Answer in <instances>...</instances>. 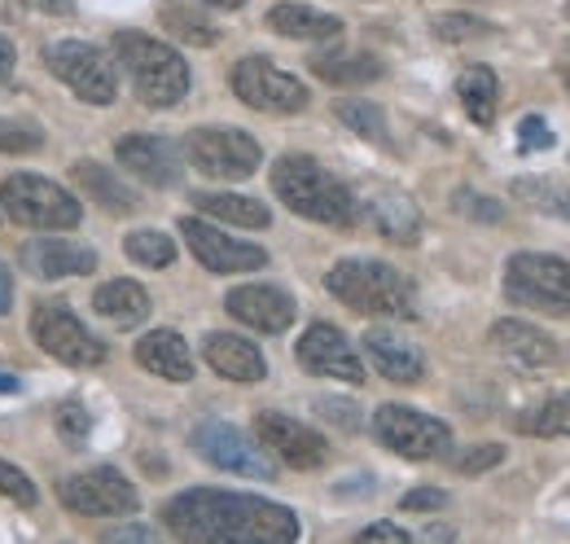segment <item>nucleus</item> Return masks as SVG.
Masks as SVG:
<instances>
[{
  "instance_id": "37998d69",
  "label": "nucleus",
  "mask_w": 570,
  "mask_h": 544,
  "mask_svg": "<svg viewBox=\"0 0 570 544\" xmlns=\"http://www.w3.org/2000/svg\"><path fill=\"white\" fill-rule=\"evenodd\" d=\"M352 544H413V536L395 523H368Z\"/></svg>"
},
{
  "instance_id": "393cba45",
  "label": "nucleus",
  "mask_w": 570,
  "mask_h": 544,
  "mask_svg": "<svg viewBox=\"0 0 570 544\" xmlns=\"http://www.w3.org/2000/svg\"><path fill=\"white\" fill-rule=\"evenodd\" d=\"M71 176H75V185L101 206V211H110V215H132V211H141V194H137L132 185H124V176H115L110 167H101V163H92V158H79L71 167Z\"/></svg>"
},
{
  "instance_id": "6e6552de",
  "label": "nucleus",
  "mask_w": 570,
  "mask_h": 544,
  "mask_svg": "<svg viewBox=\"0 0 570 544\" xmlns=\"http://www.w3.org/2000/svg\"><path fill=\"white\" fill-rule=\"evenodd\" d=\"M185 158L212 181H246L259 172L264 149L242 128H194L185 136Z\"/></svg>"
},
{
  "instance_id": "412c9836",
  "label": "nucleus",
  "mask_w": 570,
  "mask_h": 544,
  "mask_svg": "<svg viewBox=\"0 0 570 544\" xmlns=\"http://www.w3.org/2000/svg\"><path fill=\"white\" fill-rule=\"evenodd\" d=\"M364 351H368V360H373V369L382 373V378H391V382H422L426 378V356H422V347H413V342L404 339V334H395V330H368L364 334Z\"/></svg>"
},
{
  "instance_id": "7ed1b4c3",
  "label": "nucleus",
  "mask_w": 570,
  "mask_h": 544,
  "mask_svg": "<svg viewBox=\"0 0 570 544\" xmlns=\"http://www.w3.org/2000/svg\"><path fill=\"white\" fill-rule=\"evenodd\" d=\"M325 290L364 317H417V290L400 269L382 260H343L325 272Z\"/></svg>"
},
{
  "instance_id": "0eeeda50",
  "label": "nucleus",
  "mask_w": 570,
  "mask_h": 544,
  "mask_svg": "<svg viewBox=\"0 0 570 544\" xmlns=\"http://www.w3.org/2000/svg\"><path fill=\"white\" fill-rule=\"evenodd\" d=\"M373 439L382 448H391L395 457H404V462H439V457L452 453L448 421L404 405H382L373 412Z\"/></svg>"
},
{
  "instance_id": "c9c22d12",
  "label": "nucleus",
  "mask_w": 570,
  "mask_h": 544,
  "mask_svg": "<svg viewBox=\"0 0 570 544\" xmlns=\"http://www.w3.org/2000/svg\"><path fill=\"white\" fill-rule=\"evenodd\" d=\"M497 27L492 22H483V18H474V13H439L434 18V36L439 40H479V36H492Z\"/></svg>"
},
{
  "instance_id": "f8f14e48",
  "label": "nucleus",
  "mask_w": 570,
  "mask_h": 544,
  "mask_svg": "<svg viewBox=\"0 0 570 544\" xmlns=\"http://www.w3.org/2000/svg\"><path fill=\"white\" fill-rule=\"evenodd\" d=\"M58 496H62V505L71 514H79V518H124V514H137L141 509V492L119 475V470H110V466L62 478Z\"/></svg>"
},
{
  "instance_id": "7c9ffc66",
  "label": "nucleus",
  "mask_w": 570,
  "mask_h": 544,
  "mask_svg": "<svg viewBox=\"0 0 570 544\" xmlns=\"http://www.w3.org/2000/svg\"><path fill=\"white\" fill-rule=\"evenodd\" d=\"M194 206L224 220V224H242V229H268L273 224L268 206L255 203V198H242V194H194Z\"/></svg>"
},
{
  "instance_id": "ea45409f",
  "label": "nucleus",
  "mask_w": 570,
  "mask_h": 544,
  "mask_svg": "<svg viewBox=\"0 0 570 544\" xmlns=\"http://www.w3.org/2000/svg\"><path fill=\"white\" fill-rule=\"evenodd\" d=\"M558 136H553V128L540 119V115H527L522 124H518V149L522 154H540V149H549Z\"/></svg>"
},
{
  "instance_id": "603ef678",
  "label": "nucleus",
  "mask_w": 570,
  "mask_h": 544,
  "mask_svg": "<svg viewBox=\"0 0 570 544\" xmlns=\"http://www.w3.org/2000/svg\"><path fill=\"white\" fill-rule=\"evenodd\" d=\"M203 4H215V9H242L246 0H203Z\"/></svg>"
},
{
  "instance_id": "9d476101",
  "label": "nucleus",
  "mask_w": 570,
  "mask_h": 544,
  "mask_svg": "<svg viewBox=\"0 0 570 544\" xmlns=\"http://www.w3.org/2000/svg\"><path fill=\"white\" fill-rule=\"evenodd\" d=\"M31 339L40 342L53 360L62 365H75V369H88V365H101L106 360V342L97 334H88V326L75 317L67 303H36L31 312Z\"/></svg>"
},
{
  "instance_id": "b1692460",
  "label": "nucleus",
  "mask_w": 570,
  "mask_h": 544,
  "mask_svg": "<svg viewBox=\"0 0 570 544\" xmlns=\"http://www.w3.org/2000/svg\"><path fill=\"white\" fill-rule=\"evenodd\" d=\"M137 365L154 378H167V382H189L194 378V351L176 330H149L137 342Z\"/></svg>"
},
{
  "instance_id": "4468645a",
  "label": "nucleus",
  "mask_w": 570,
  "mask_h": 544,
  "mask_svg": "<svg viewBox=\"0 0 570 544\" xmlns=\"http://www.w3.org/2000/svg\"><path fill=\"white\" fill-rule=\"evenodd\" d=\"M255 435L273 457H282L294 470H321L330 462V439L321 430H312L285 412H273V408H264L255 417Z\"/></svg>"
},
{
  "instance_id": "a211bd4d",
  "label": "nucleus",
  "mask_w": 570,
  "mask_h": 544,
  "mask_svg": "<svg viewBox=\"0 0 570 544\" xmlns=\"http://www.w3.org/2000/svg\"><path fill=\"white\" fill-rule=\"evenodd\" d=\"M224 308L255 334H285L294 326V299L277 285H237L228 290Z\"/></svg>"
},
{
  "instance_id": "473e14b6",
  "label": "nucleus",
  "mask_w": 570,
  "mask_h": 544,
  "mask_svg": "<svg viewBox=\"0 0 570 544\" xmlns=\"http://www.w3.org/2000/svg\"><path fill=\"white\" fill-rule=\"evenodd\" d=\"M334 115H338L352 133L364 136V140H373V145H391V128H386L382 106H373V101H338Z\"/></svg>"
},
{
  "instance_id": "f257e3e1",
  "label": "nucleus",
  "mask_w": 570,
  "mask_h": 544,
  "mask_svg": "<svg viewBox=\"0 0 570 544\" xmlns=\"http://www.w3.org/2000/svg\"><path fill=\"white\" fill-rule=\"evenodd\" d=\"M163 527L180 544H294L298 514L277 501L189 487L163 505Z\"/></svg>"
},
{
  "instance_id": "49530a36",
  "label": "nucleus",
  "mask_w": 570,
  "mask_h": 544,
  "mask_svg": "<svg viewBox=\"0 0 570 544\" xmlns=\"http://www.w3.org/2000/svg\"><path fill=\"white\" fill-rule=\"evenodd\" d=\"M36 13H58V18H67V13H75L71 0H27Z\"/></svg>"
},
{
  "instance_id": "f704fd0d",
  "label": "nucleus",
  "mask_w": 570,
  "mask_h": 544,
  "mask_svg": "<svg viewBox=\"0 0 570 544\" xmlns=\"http://www.w3.org/2000/svg\"><path fill=\"white\" fill-rule=\"evenodd\" d=\"M124 251H128V260H137L141 269H167V264L176 260L171 237H167V233H158V229H137V233H128Z\"/></svg>"
},
{
  "instance_id": "2eb2a0df",
  "label": "nucleus",
  "mask_w": 570,
  "mask_h": 544,
  "mask_svg": "<svg viewBox=\"0 0 570 544\" xmlns=\"http://www.w3.org/2000/svg\"><path fill=\"white\" fill-rule=\"evenodd\" d=\"M180 237L189 242L194 260L212 272H255L268 264V251H264V246L237 242V237L219 233L215 224L198 220V215H185V220H180Z\"/></svg>"
},
{
  "instance_id": "4c0bfd02",
  "label": "nucleus",
  "mask_w": 570,
  "mask_h": 544,
  "mask_svg": "<svg viewBox=\"0 0 570 544\" xmlns=\"http://www.w3.org/2000/svg\"><path fill=\"white\" fill-rule=\"evenodd\" d=\"M452 206H456L461 215H470V220H483V224H500V220H504V211H500L497 198H483V194H474V190H456Z\"/></svg>"
},
{
  "instance_id": "a18cd8bd",
  "label": "nucleus",
  "mask_w": 570,
  "mask_h": 544,
  "mask_svg": "<svg viewBox=\"0 0 570 544\" xmlns=\"http://www.w3.org/2000/svg\"><path fill=\"white\" fill-rule=\"evenodd\" d=\"M321 412H330V417H338V426L343 430H360V408L356 405H343V400H321Z\"/></svg>"
},
{
  "instance_id": "e433bc0d",
  "label": "nucleus",
  "mask_w": 570,
  "mask_h": 544,
  "mask_svg": "<svg viewBox=\"0 0 570 544\" xmlns=\"http://www.w3.org/2000/svg\"><path fill=\"white\" fill-rule=\"evenodd\" d=\"M45 145V133L27 119H0V154H36Z\"/></svg>"
},
{
  "instance_id": "20e7f679",
  "label": "nucleus",
  "mask_w": 570,
  "mask_h": 544,
  "mask_svg": "<svg viewBox=\"0 0 570 544\" xmlns=\"http://www.w3.org/2000/svg\"><path fill=\"white\" fill-rule=\"evenodd\" d=\"M115 58L124 62V70H128V79H132V88H137V97H141L145 106L171 110V106L185 101L189 67H185V58L171 45H163L154 36H141V31H119L115 36Z\"/></svg>"
},
{
  "instance_id": "9b49d317",
  "label": "nucleus",
  "mask_w": 570,
  "mask_h": 544,
  "mask_svg": "<svg viewBox=\"0 0 570 544\" xmlns=\"http://www.w3.org/2000/svg\"><path fill=\"white\" fill-rule=\"evenodd\" d=\"M45 62L88 106H110L115 93H119V79H115V70L106 62V54L92 49V45H83V40H58V45H49L45 49Z\"/></svg>"
},
{
  "instance_id": "bb28decb",
  "label": "nucleus",
  "mask_w": 570,
  "mask_h": 544,
  "mask_svg": "<svg viewBox=\"0 0 570 544\" xmlns=\"http://www.w3.org/2000/svg\"><path fill=\"white\" fill-rule=\"evenodd\" d=\"M92 308H97V317H106V321H115V326L128 330V326H141L145 317H149V294H145L137 281L115 276V281L97 285Z\"/></svg>"
},
{
  "instance_id": "72a5a7b5",
  "label": "nucleus",
  "mask_w": 570,
  "mask_h": 544,
  "mask_svg": "<svg viewBox=\"0 0 570 544\" xmlns=\"http://www.w3.org/2000/svg\"><path fill=\"white\" fill-rule=\"evenodd\" d=\"M518 430H527L535 439H562V435H570V391L567 396H553L549 405H540L535 412H527L518 421Z\"/></svg>"
},
{
  "instance_id": "dca6fc26",
  "label": "nucleus",
  "mask_w": 570,
  "mask_h": 544,
  "mask_svg": "<svg viewBox=\"0 0 570 544\" xmlns=\"http://www.w3.org/2000/svg\"><path fill=\"white\" fill-rule=\"evenodd\" d=\"M294 356H298V365H303L307 373H316V378H334V382H347V387H360V382H364V365H360V356L352 351L347 334L334 330V326H325V321H316V326L298 339Z\"/></svg>"
},
{
  "instance_id": "8fccbe9b",
  "label": "nucleus",
  "mask_w": 570,
  "mask_h": 544,
  "mask_svg": "<svg viewBox=\"0 0 570 544\" xmlns=\"http://www.w3.org/2000/svg\"><path fill=\"white\" fill-rule=\"evenodd\" d=\"M452 541H456V536H452V527H430L422 544H452Z\"/></svg>"
},
{
  "instance_id": "f03ea898",
  "label": "nucleus",
  "mask_w": 570,
  "mask_h": 544,
  "mask_svg": "<svg viewBox=\"0 0 570 544\" xmlns=\"http://www.w3.org/2000/svg\"><path fill=\"white\" fill-rule=\"evenodd\" d=\"M273 190L303 220H316L330 229L356 224V194L307 154H285L273 163Z\"/></svg>"
},
{
  "instance_id": "de8ad7c7",
  "label": "nucleus",
  "mask_w": 570,
  "mask_h": 544,
  "mask_svg": "<svg viewBox=\"0 0 570 544\" xmlns=\"http://www.w3.org/2000/svg\"><path fill=\"white\" fill-rule=\"evenodd\" d=\"M13 58H18V54H13V40H9V36H0V79H9V75H13Z\"/></svg>"
},
{
  "instance_id": "6ab92c4d",
  "label": "nucleus",
  "mask_w": 570,
  "mask_h": 544,
  "mask_svg": "<svg viewBox=\"0 0 570 544\" xmlns=\"http://www.w3.org/2000/svg\"><path fill=\"white\" fill-rule=\"evenodd\" d=\"M356 211H364L368 224H373L382 237L400 242V246H413V242L422 237V211H417V203H413L409 194L391 190V185H368Z\"/></svg>"
},
{
  "instance_id": "ddd939ff",
  "label": "nucleus",
  "mask_w": 570,
  "mask_h": 544,
  "mask_svg": "<svg viewBox=\"0 0 570 544\" xmlns=\"http://www.w3.org/2000/svg\"><path fill=\"white\" fill-rule=\"evenodd\" d=\"M194 453L207 457L215 470H228V475H246V478L277 475V466H273V457H264V448H255L237 426L215 421V417L194 426Z\"/></svg>"
},
{
  "instance_id": "c03bdc74",
  "label": "nucleus",
  "mask_w": 570,
  "mask_h": 544,
  "mask_svg": "<svg viewBox=\"0 0 570 544\" xmlns=\"http://www.w3.org/2000/svg\"><path fill=\"white\" fill-rule=\"evenodd\" d=\"M400 505H404V509H443V505H448V492H439V487H417V492H409Z\"/></svg>"
},
{
  "instance_id": "cd10ccee",
  "label": "nucleus",
  "mask_w": 570,
  "mask_h": 544,
  "mask_svg": "<svg viewBox=\"0 0 570 544\" xmlns=\"http://www.w3.org/2000/svg\"><path fill=\"white\" fill-rule=\"evenodd\" d=\"M456 97H461L465 115H470L479 128H488V124L497 119V101H500L497 70L492 67H465L461 70V79H456Z\"/></svg>"
},
{
  "instance_id": "79ce46f5",
  "label": "nucleus",
  "mask_w": 570,
  "mask_h": 544,
  "mask_svg": "<svg viewBox=\"0 0 570 544\" xmlns=\"http://www.w3.org/2000/svg\"><path fill=\"white\" fill-rule=\"evenodd\" d=\"M500 462H504V448L500 444H479L465 457H456V470L461 475H483V470H497Z\"/></svg>"
},
{
  "instance_id": "aec40b11",
  "label": "nucleus",
  "mask_w": 570,
  "mask_h": 544,
  "mask_svg": "<svg viewBox=\"0 0 570 544\" xmlns=\"http://www.w3.org/2000/svg\"><path fill=\"white\" fill-rule=\"evenodd\" d=\"M22 269L36 272L40 281H62V276H88L97 269V251L62 242V237H36L22 246Z\"/></svg>"
},
{
  "instance_id": "3c124183",
  "label": "nucleus",
  "mask_w": 570,
  "mask_h": 544,
  "mask_svg": "<svg viewBox=\"0 0 570 544\" xmlns=\"http://www.w3.org/2000/svg\"><path fill=\"white\" fill-rule=\"evenodd\" d=\"M13 391H22V387H18V378H9V373H0V396H13Z\"/></svg>"
},
{
  "instance_id": "39448f33",
  "label": "nucleus",
  "mask_w": 570,
  "mask_h": 544,
  "mask_svg": "<svg viewBox=\"0 0 570 544\" xmlns=\"http://www.w3.org/2000/svg\"><path fill=\"white\" fill-rule=\"evenodd\" d=\"M0 211L22 224V229H45V233H67L83 220L79 198L67 194L62 185H53L40 172H18L0 185Z\"/></svg>"
},
{
  "instance_id": "1a4fd4ad",
  "label": "nucleus",
  "mask_w": 570,
  "mask_h": 544,
  "mask_svg": "<svg viewBox=\"0 0 570 544\" xmlns=\"http://www.w3.org/2000/svg\"><path fill=\"white\" fill-rule=\"evenodd\" d=\"M228 84H233V93L250 106V110H264V115H298V110H307V101H312V93H307V84H298L294 75H285L277 62H268V58H242L233 75H228Z\"/></svg>"
},
{
  "instance_id": "c756f323",
  "label": "nucleus",
  "mask_w": 570,
  "mask_h": 544,
  "mask_svg": "<svg viewBox=\"0 0 570 544\" xmlns=\"http://www.w3.org/2000/svg\"><path fill=\"white\" fill-rule=\"evenodd\" d=\"M158 18H163L167 36H176V40H185V45L212 49L215 40H219V27H215L203 9H194V4H185V0H167V4L158 9Z\"/></svg>"
},
{
  "instance_id": "09e8293b",
  "label": "nucleus",
  "mask_w": 570,
  "mask_h": 544,
  "mask_svg": "<svg viewBox=\"0 0 570 544\" xmlns=\"http://www.w3.org/2000/svg\"><path fill=\"white\" fill-rule=\"evenodd\" d=\"M9 303H13V281H9V269L0 264V317L9 312Z\"/></svg>"
},
{
  "instance_id": "4be33fe9",
  "label": "nucleus",
  "mask_w": 570,
  "mask_h": 544,
  "mask_svg": "<svg viewBox=\"0 0 570 544\" xmlns=\"http://www.w3.org/2000/svg\"><path fill=\"white\" fill-rule=\"evenodd\" d=\"M492 347H497L509 365H522V369H549V365H558V342L549 339L544 330H535L527 321H513V317H504V321L492 326Z\"/></svg>"
},
{
  "instance_id": "2f4dec72",
  "label": "nucleus",
  "mask_w": 570,
  "mask_h": 544,
  "mask_svg": "<svg viewBox=\"0 0 570 544\" xmlns=\"http://www.w3.org/2000/svg\"><path fill=\"white\" fill-rule=\"evenodd\" d=\"M513 198L527 203L531 211L570 220V185L553 181V176H522V181H513Z\"/></svg>"
},
{
  "instance_id": "423d86ee",
  "label": "nucleus",
  "mask_w": 570,
  "mask_h": 544,
  "mask_svg": "<svg viewBox=\"0 0 570 544\" xmlns=\"http://www.w3.org/2000/svg\"><path fill=\"white\" fill-rule=\"evenodd\" d=\"M504 294L518 308H531L544 317H570V264L558 255L522 251L504 264Z\"/></svg>"
},
{
  "instance_id": "a878e982",
  "label": "nucleus",
  "mask_w": 570,
  "mask_h": 544,
  "mask_svg": "<svg viewBox=\"0 0 570 544\" xmlns=\"http://www.w3.org/2000/svg\"><path fill=\"white\" fill-rule=\"evenodd\" d=\"M268 27L285 40H338L343 36V18L307 9V4H277L268 13Z\"/></svg>"
},
{
  "instance_id": "c85d7f7f",
  "label": "nucleus",
  "mask_w": 570,
  "mask_h": 544,
  "mask_svg": "<svg viewBox=\"0 0 570 544\" xmlns=\"http://www.w3.org/2000/svg\"><path fill=\"white\" fill-rule=\"evenodd\" d=\"M312 70H316V79H325L334 88H360L382 75V62L373 54H321V58H312Z\"/></svg>"
},
{
  "instance_id": "864d4df0",
  "label": "nucleus",
  "mask_w": 570,
  "mask_h": 544,
  "mask_svg": "<svg viewBox=\"0 0 570 544\" xmlns=\"http://www.w3.org/2000/svg\"><path fill=\"white\" fill-rule=\"evenodd\" d=\"M562 79H567V88H570V70H567V75H562Z\"/></svg>"
},
{
  "instance_id": "58836bf2",
  "label": "nucleus",
  "mask_w": 570,
  "mask_h": 544,
  "mask_svg": "<svg viewBox=\"0 0 570 544\" xmlns=\"http://www.w3.org/2000/svg\"><path fill=\"white\" fill-rule=\"evenodd\" d=\"M0 496H9V501H18V505H36V501H40L36 483L22 475L18 466H9V462H0Z\"/></svg>"
},
{
  "instance_id": "a19ab883",
  "label": "nucleus",
  "mask_w": 570,
  "mask_h": 544,
  "mask_svg": "<svg viewBox=\"0 0 570 544\" xmlns=\"http://www.w3.org/2000/svg\"><path fill=\"white\" fill-rule=\"evenodd\" d=\"M53 421H58V430H62L71 444H83V439L92 435V417H88V408L75 405V400L58 408V417H53Z\"/></svg>"
},
{
  "instance_id": "f3484780",
  "label": "nucleus",
  "mask_w": 570,
  "mask_h": 544,
  "mask_svg": "<svg viewBox=\"0 0 570 544\" xmlns=\"http://www.w3.org/2000/svg\"><path fill=\"white\" fill-rule=\"evenodd\" d=\"M115 158L124 163V172H132L137 181L154 185V190H171L180 181V154L167 136L132 133L115 140Z\"/></svg>"
},
{
  "instance_id": "5701e85b",
  "label": "nucleus",
  "mask_w": 570,
  "mask_h": 544,
  "mask_svg": "<svg viewBox=\"0 0 570 544\" xmlns=\"http://www.w3.org/2000/svg\"><path fill=\"white\" fill-rule=\"evenodd\" d=\"M203 356L219 378H233V382H264V373H268L264 351L242 334H207Z\"/></svg>"
}]
</instances>
